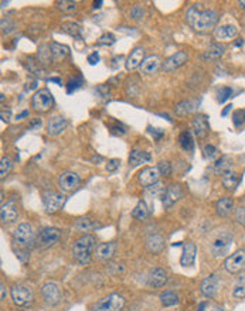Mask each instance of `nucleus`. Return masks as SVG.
Returning a JSON list of instances; mask_svg holds the SVG:
<instances>
[{
    "instance_id": "obj_36",
    "label": "nucleus",
    "mask_w": 245,
    "mask_h": 311,
    "mask_svg": "<svg viewBox=\"0 0 245 311\" xmlns=\"http://www.w3.org/2000/svg\"><path fill=\"white\" fill-rule=\"evenodd\" d=\"M179 143H180V146H182L184 150L191 151L193 147H194V142H193V137H191V133L189 130H184V132L180 133V136H179Z\"/></svg>"
},
{
    "instance_id": "obj_3",
    "label": "nucleus",
    "mask_w": 245,
    "mask_h": 311,
    "mask_svg": "<svg viewBox=\"0 0 245 311\" xmlns=\"http://www.w3.org/2000/svg\"><path fill=\"white\" fill-rule=\"evenodd\" d=\"M13 243L20 249L27 250L33 243H36V236L33 226L30 223H20L13 232Z\"/></svg>"
},
{
    "instance_id": "obj_21",
    "label": "nucleus",
    "mask_w": 245,
    "mask_h": 311,
    "mask_svg": "<svg viewBox=\"0 0 245 311\" xmlns=\"http://www.w3.org/2000/svg\"><path fill=\"white\" fill-rule=\"evenodd\" d=\"M196 255H197V248L193 242H186L183 245V252L180 256V265L184 267L191 266L196 262Z\"/></svg>"
},
{
    "instance_id": "obj_55",
    "label": "nucleus",
    "mask_w": 245,
    "mask_h": 311,
    "mask_svg": "<svg viewBox=\"0 0 245 311\" xmlns=\"http://www.w3.org/2000/svg\"><path fill=\"white\" fill-rule=\"evenodd\" d=\"M24 116H28V110H24L23 113H20V115L17 116V120H20L21 117H24Z\"/></svg>"
},
{
    "instance_id": "obj_48",
    "label": "nucleus",
    "mask_w": 245,
    "mask_h": 311,
    "mask_svg": "<svg viewBox=\"0 0 245 311\" xmlns=\"http://www.w3.org/2000/svg\"><path fill=\"white\" fill-rule=\"evenodd\" d=\"M143 16H145V9L142 6H135L132 9V17L135 18V20H139V18H142Z\"/></svg>"
},
{
    "instance_id": "obj_47",
    "label": "nucleus",
    "mask_w": 245,
    "mask_h": 311,
    "mask_svg": "<svg viewBox=\"0 0 245 311\" xmlns=\"http://www.w3.org/2000/svg\"><path fill=\"white\" fill-rule=\"evenodd\" d=\"M236 218L238 222L245 226V205L238 207V209L236 211Z\"/></svg>"
},
{
    "instance_id": "obj_58",
    "label": "nucleus",
    "mask_w": 245,
    "mask_h": 311,
    "mask_svg": "<svg viewBox=\"0 0 245 311\" xmlns=\"http://www.w3.org/2000/svg\"><path fill=\"white\" fill-rule=\"evenodd\" d=\"M244 44V40H241V38H238V41L236 43L237 47H240V45H243Z\"/></svg>"
},
{
    "instance_id": "obj_31",
    "label": "nucleus",
    "mask_w": 245,
    "mask_h": 311,
    "mask_svg": "<svg viewBox=\"0 0 245 311\" xmlns=\"http://www.w3.org/2000/svg\"><path fill=\"white\" fill-rule=\"evenodd\" d=\"M48 50H50L53 61H61L68 54V48L65 45L58 44V43H51V44L48 45Z\"/></svg>"
},
{
    "instance_id": "obj_27",
    "label": "nucleus",
    "mask_w": 245,
    "mask_h": 311,
    "mask_svg": "<svg viewBox=\"0 0 245 311\" xmlns=\"http://www.w3.org/2000/svg\"><path fill=\"white\" fill-rule=\"evenodd\" d=\"M226 53V47L221 44H211L203 53V60H206V61H216L218 58H221L223 55Z\"/></svg>"
},
{
    "instance_id": "obj_22",
    "label": "nucleus",
    "mask_w": 245,
    "mask_h": 311,
    "mask_svg": "<svg viewBox=\"0 0 245 311\" xmlns=\"http://www.w3.org/2000/svg\"><path fill=\"white\" fill-rule=\"evenodd\" d=\"M146 249L153 255H159L164 249V238L159 233H150L146 238Z\"/></svg>"
},
{
    "instance_id": "obj_51",
    "label": "nucleus",
    "mask_w": 245,
    "mask_h": 311,
    "mask_svg": "<svg viewBox=\"0 0 245 311\" xmlns=\"http://www.w3.org/2000/svg\"><path fill=\"white\" fill-rule=\"evenodd\" d=\"M0 292H1V294H0V299H1V302H4V300H6V296H7V290H6V286H4V283H1V285H0Z\"/></svg>"
},
{
    "instance_id": "obj_30",
    "label": "nucleus",
    "mask_w": 245,
    "mask_h": 311,
    "mask_svg": "<svg viewBox=\"0 0 245 311\" xmlns=\"http://www.w3.org/2000/svg\"><path fill=\"white\" fill-rule=\"evenodd\" d=\"M221 181H223V186L226 187L227 190L233 191V190H236V187L240 183V176L234 170H228L227 173H224L221 176Z\"/></svg>"
},
{
    "instance_id": "obj_13",
    "label": "nucleus",
    "mask_w": 245,
    "mask_h": 311,
    "mask_svg": "<svg viewBox=\"0 0 245 311\" xmlns=\"http://www.w3.org/2000/svg\"><path fill=\"white\" fill-rule=\"evenodd\" d=\"M218 286H220V279L217 277V275H210L209 277H206L201 285H200V292L204 297L207 299H213L216 294H217Z\"/></svg>"
},
{
    "instance_id": "obj_59",
    "label": "nucleus",
    "mask_w": 245,
    "mask_h": 311,
    "mask_svg": "<svg viewBox=\"0 0 245 311\" xmlns=\"http://www.w3.org/2000/svg\"><path fill=\"white\" fill-rule=\"evenodd\" d=\"M238 4H240V6H241V9L245 10V0H241V1H240V3H238Z\"/></svg>"
},
{
    "instance_id": "obj_9",
    "label": "nucleus",
    "mask_w": 245,
    "mask_h": 311,
    "mask_svg": "<svg viewBox=\"0 0 245 311\" xmlns=\"http://www.w3.org/2000/svg\"><path fill=\"white\" fill-rule=\"evenodd\" d=\"M65 203V197L60 193L55 191H44L43 193V204L48 213L57 212L58 209H61V207Z\"/></svg>"
},
{
    "instance_id": "obj_43",
    "label": "nucleus",
    "mask_w": 245,
    "mask_h": 311,
    "mask_svg": "<svg viewBox=\"0 0 245 311\" xmlns=\"http://www.w3.org/2000/svg\"><path fill=\"white\" fill-rule=\"evenodd\" d=\"M115 41H117V38H115L114 34H111V33H105V34H102V36L98 38L97 44L104 45V47H109V45L115 44Z\"/></svg>"
},
{
    "instance_id": "obj_42",
    "label": "nucleus",
    "mask_w": 245,
    "mask_h": 311,
    "mask_svg": "<svg viewBox=\"0 0 245 311\" xmlns=\"http://www.w3.org/2000/svg\"><path fill=\"white\" fill-rule=\"evenodd\" d=\"M203 153H204V157H206L207 160H216V159L218 157L217 147H216V146H213V144H207V146H204Z\"/></svg>"
},
{
    "instance_id": "obj_45",
    "label": "nucleus",
    "mask_w": 245,
    "mask_h": 311,
    "mask_svg": "<svg viewBox=\"0 0 245 311\" xmlns=\"http://www.w3.org/2000/svg\"><path fill=\"white\" fill-rule=\"evenodd\" d=\"M231 95H233V89L230 88V87L221 88L218 91V102H220V104H224Z\"/></svg>"
},
{
    "instance_id": "obj_17",
    "label": "nucleus",
    "mask_w": 245,
    "mask_h": 311,
    "mask_svg": "<svg viewBox=\"0 0 245 311\" xmlns=\"http://www.w3.org/2000/svg\"><path fill=\"white\" fill-rule=\"evenodd\" d=\"M189 60V55L184 51H177L176 54H173L172 57H169L163 64V70L166 72H172L177 68H180L184 62H187Z\"/></svg>"
},
{
    "instance_id": "obj_14",
    "label": "nucleus",
    "mask_w": 245,
    "mask_h": 311,
    "mask_svg": "<svg viewBox=\"0 0 245 311\" xmlns=\"http://www.w3.org/2000/svg\"><path fill=\"white\" fill-rule=\"evenodd\" d=\"M159 177H160V171L157 167H146L140 173H139V183L143 187H152L154 184H157L159 181Z\"/></svg>"
},
{
    "instance_id": "obj_54",
    "label": "nucleus",
    "mask_w": 245,
    "mask_h": 311,
    "mask_svg": "<svg viewBox=\"0 0 245 311\" xmlns=\"http://www.w3.org/2000/svg\"><path fill=\"white\" fill-rule=\"evenodd\" d=\"M231 109H233V105H227V106H226V109L223 110V113H221V115L226 116V115H227V113H228V112L231 110Z\"/></svg>"
},
{
    "instance_id": "obj_56",
    "label": "nucleus",
    "mask_w": 245,
    "mask_h": 311,
    "mask_svg": "<svg viewBox=\"0 0 245 311\" xmlns=\"http://www.w3.org/2000/svg\"><path fill=\"white\" fill-rule=\"evenodd\" d=\"M101 6H102V1H95L94 3V9H100Z\"/></svg>"
},
{
    "instance_id": "obj_25",
    "label": "nucleus",
    "mask_w": 245,
    "mask_h": 311,
    "mask_svg": "<svg viewBox=\"0 0 245 311\" xmlns=\"http://www.w3.org/2000/svg\"><path fill=\"white\" fill-rule=\"evenodd\" d=\"M152 160V156L150 153L147 151H139V150H132L129 154V166L130 167H139L140 164H145L147 161Z\"/></svg>"
},
{
    "instance_id": "obj_2",
    "label": "nucleus",
    "mask_w": 245,
    "mask_h": 311,
    "mask_svg": "<svg viewBox=\"0 0 245 311\" xmlns=\"http://www.w3.org/2000/svg\"><path fill=\"white\" fill-rule=\"evenodd\" d=\"M97 239L92 235H84L74 242L73 256L80 265H88L91 262L92 253L97 248Z\"/></svg>"
},
{
    "instance_id": "obj_19",
    "label": "nucleus",
    "mask_w": 245,
    "mask_h": 311,
    "mask_svg": "<svg viewBox=\"0 0 245 311\" xmlns=\"http://www.w3.org/2000/svg\"><path fill=\"white\" fill-rule=\"evenodd\" d=\"M18 211L17 205L14 201H9L6 204L1 205V209H0V218H1V222L3 223H11L17 219Z\"/></svg>"
},
{
    "instance_id": "obj_11",
    "label": "nucleus",
    "mask_w": 245,
    "mask_h": 311,
    "mask_svg": "<svg viewBox=\"0 0 245 311\" xmlns=\"http://www.w3.org/2000/svg\"><path fill=\"white\" fill-rule=\"evenodd\" d=\"M81 184V178L74 171H64L58 178V186L64 193H71Z\"/></svg>"
},
{
    "instance_id": "obj_8",
    "label": "nucleus",
    "mask_w": 245,
    "mask_h": 311,
    "mask_svg": "<svg viewBox=\"0 0 245 311\" xmlns=\"http://www.w3.org/2000/svg\"><path fill=\"white\" fill-rule=\"evenodd\" d=\"M61 238V231L57 228H44L38 232L36 238V243L41 248H48L55 245Z\"/></svg>"
},
{
    "instance_id": "obj_32",
    "label": "nucleus",
    "mask_w": 245,
    "mask_h": 311,
    "mask_svg": "<svg viewBox=\"0 0 245 311\" xmlns=\"http://www.w3.org/2000/svg\"><path fill=\"white\" fill-rule=\"evenodd\" d=\"M228 170H233V159L230 156L220 157L214 164V173L218 176H223L224 173H227Z\"/></svg>"
},
{
    "instance_id": "obj_38",
    "label": "nucleus",
    "mask_w": 245,
    "mask_h": 311,
    "mask_svg": "<svg viewBox=\"0 0 245 311\" xmlns=\"http://www.w3.org/2000/svg\"><path fill=\"white\" fill-rule=\"evenodd\" d=\"M233 296L236 299H238V300L245 299V276L240 277L237 280V283L234 285V289H233Z\"/></svg>"
},
{
    "instance_id": "obj_5",
    "label": "nucleus",
    "mask_w": 245,
    "mask_h": 311,
    "mask_svg": "<svg viewBox=\"0 0 245 311\" xmlns=\"http://www.w3.org/2000/svg\"><path fill=\"white\" fill-rule=\"evenodd\" d=\"M53 105H54V98H53L51 92L46 88L38 89L31 98V107L36 112H40V113H44L47 110H50Z\"/></svg>"
},
{
    "instance_id": "obj_44",
    "label": "nucleus",
    "mask_w": 245,
    "mask_h": 311,
    "mask_svg": "<svg viewBox=\"0 0 245 311\" xmlns=\"http://www.w3.org/2000/svg\"><path fill=\"white\" fill-rule=\"evenodd\" d=\"M0 24H1V31H3V34H10V33L14 30V23H13L9 17L1 18Z\"/></svg>"
},
{
    "instance_id": "obj_41",
    "label": "nucleus",
    "mask_w": 245,
    "mask_h": 311,
    "mask_svg": "<svg viewBox=\"0 0 245 311\" xmlns=\"http://www.w3.org/2000/svg\"><path fill=\"white\" fill-rule=\"evenodd\" d=\"M58 9L63 10L64 13H73L74 10L77 9V3L75 1H70V0H63V1H57Z\"/></svg>"
},
{
    "instance_id": "obj_39",
    "label": "nucleus",
    "mask_w": 245,
    "mask_h": 311,
    "mask_svg": "<svg viewBox=\"0 0 245 311\" xmlns=\"http://www.w3.org/2000/svg\"><path fill=\"white\" fill-rule=\"evenodd\" d=\"M61 30L65 31L67 34H70V36L73 37H81V27L78 26V24H75L73 21H67V23H63V26H61Z\"/></svg>"
},
{
    "instance_id": "obj_57",
    "label": "nucleus",
    "mask_w": 245,
    "mask_h": 311,
    "mask_svg": "<svg viewBox=\"0 0 245 311\" xmlns=\"http://www.w3.org/2000/svg\"><path fill=\"white\" fill-rule=\"evenodd\" d=\"M50 82H55V84H58V85H61V81L58 80V78H50Z\"/></svg>"
},
{
    "instance_id": "obj_49",
    "label": "nucleus",
    "mask_w": 245,
    "mask_h": 311,
    "mask_svg": "<svg viewBox=\"0 0 245 311\" xmlns=\"http://www.w3.org/2000/svg\"><path fill=\"white\" fill-rule=\"evenodd\" d=\"M119 164H121V161H119L118 159H112V160H109L108 164H107V171H109V173H114V171L119 167Z\"/></svg>"
},
{
    "instance_id": "obj_29",
    "label": "nucleus",
    "mask_w": 245,
    "mask_h": 311,
    "mask_svg": "<svg viewBox=\"0 0 245 311\" xmlns=\"http://www.w3.org/2000/svg\"><path fill=\"white\" fill-rule=\"evenodd\" d=\"M237 34H238V28L233 24L221 26L216 30V38L217 40H233V38H236Z\"/></svg>"
},
{
    "instance_id": "obj_1",
    "label": "nucleus",
    "mask_w": 245,
    "mask_h": 311,
    "mask_svg": "<svg viewBox=\"0 0 245 311\" xmlns=\"http://www.w3.org/2000/svg\"><path fill=\"white\" fill-rule=\"evenodd\" d=\"M220 20V13L214 9H203L201 4H193L187 10V21L196 31L209 33Z\"/></svg>"
},
{
    "instance_id": "obj_53",
    "label": "nucleus",
    "mask_w": 245,
    "mask_h": 311,
    "mask_svg": "<svg viewBox=\"0 0 245 311\" xmlns=\"http://www.w3.org/2000/svg\"><path fill=\"white\" fill-rule=\"evenodd\" d=\"M150 132H152V134H154V136H156V140H159V139H160V137L163 136V132H160V133H159V132H157L156 129H153V130H150Z\"/></svg>"
},
{
    "instance_id": "obj_6",
    "label": "nucleus",
    "mask_w": 245,
    "mask_h": 311,
    "mask_svg": "<svg viewBox=\"0 0 245 311\" xmlns=\"http://www.w3.org/2000/svg\"><path fill=\"white\" fill-rule=\"evenodd\" d=\"M233 243V236L228 232H223L211 242V252L216 258H224Z\"/></svg>"
},
{
    "instance_id": "obj_46",
    "label": "nucleus",
    "mask_w": 245,
    "mask_h": 311,
    "mask_svg": "<svg viewBox=\"0 0 245 311\" xmlns=\"http://www.w3.org/2000/svg\"><path fill=\"white\" fill-rule=\"evenodd\" d=\"M157 169L160 171V176H170L172 174V164L169 161H160L157 164Z\"/></svg>"
},
{
    "instance_id": "obj_4",
    "label": "nucleus",
    "mask_w": 245,
    "mask_h": 311,
    "mask_svg": "<svg viewBox=\"0 0 245 311\" xmlns=\"http://www.w3.org/2000/svg\"><path fill=\"white\" fill-rule=\"evenodd\" d=\"M125 307V297L121 294H109L94 304V311H121Z\"/></svg>"
},
{
    "instance_id": "obj_60",
    "label": "nucleus",
    "mask_w": 245,
    "mask_h": 311,
    "mask_svg": "<svg viewBox=\"0 0 245 311\" xmlns=\"http://www.w3.org/2000/svg\"><path fill=\"white\" fill-rule=\"evenodd\" d=\"M213 311H223L220 307H216V309H213Z\"/></svg>"
},
{
    "instance_id": "obj_7",
    "label": "nucleus",
    "mask_w": 245,
    "mask_h": 311,
    "mask_svg": "<svg viewBox=\"0 0 245 311\" xmlns=\"http://www.w3.org/2000/svg\"><path fill=\"white\" fill-rule=\"evenodd\" d=\"M224 267L231 275H238L245 270V250L238 249L233 255H230L224 262Z\"/></svg>"
},
{
    "instance_id": "obj_12",
    "label": "nucleus",
    "mask_w": 245,
    "mask_h": 311,
    "mask_svg": "<svg viewBox=\"0 0 245 311\" xmlns=\"http://www.w3.org/2000/svg\"><path fill=\"white\" fill-rule=\"evenodd\" d=\"M41 294H43V299L46 300L47 304H50V306H55L61 300V290L53 282L46 283L41 287Z\"/></svg>"
},
{
    "instance_id": "obj_33",
    "label": "nucleus",
    "mask_w": 245,
    "mask_h": 311,
    "mask_svg": "<svg viewBox=\"0 0 245 311\" xmlns=\"http://www.w3.org/2000/svg\"><path fill=\"white\" fill-rule=\"evenodd\" d=\"M98 226V223L95 222V221H92L90 218H85V216H82V218H78L77 219V222L74 225V228L77 229L78 232H90L92 229H95ZM87 235V233H85Z\"/></svg>"
},
{
    "instance_id": "obj_16",
    "label": "nucleus",
    "mask_w": 245,
    "mask_h": 311,
    "mask_svg": "<svg viewBox=\"0 0 245 311\" xmlns=\"http://www.w3.org/2000/svg\"><path fill=\"white\" fill-rule=\"evenodd\" d=\"M145 61V50L142 47H135L126 60L127 71H135L136 68H140L142 62Z\"/></svg>"
},
{
    "instance_id": "obj_24",
    "label": "nucleus",
    "mask_w": 245,
    "mask_h": 311,
    "mask_svg": "<svg viewBox=\"0 0 245 311\" xmlns=\"http://www.w3.org/2000/svg\"><path fill=\"white\" fill-rule=\"evenodd\" d=\"M167 282V273L163 269H153L147 276V285L150 287H162Z\"/></svg>"
},
{
    "instance_id": "obj_35",
    "label": "nucleus",
    "mask_w": 245,
    "mask_h": 311,
    "mask_svg": "<svg viewBox=\"0 0 245 311\" xmlns=\"http://www.w3.org/2000/svg\"><path fill=\"white\" fill-rule=\"evenodd\" d=\"M196 105H197V102L184 101V102H180L177 106L174 107V110H176V113L179 116H186L187 113H190V112H193L196 109Z\"/></svg>"
},
{
    "instance_id": "obj_34",
    "label": "nucleus",
    "mask_w": 245,
    "mask_h": 311,
    "mask_svg": "<svg viewBox=\"0 0 245 311\" xmlns=\"http://www.w3.org/2000/svg\"><path fill=\"white\" fill-rule=\"evenodd\" d=\"M132 216L137 219V221H146L149 218V208L146 205L145 201H139L136 207L132 211Z\"/></svg>"
},
{
    "instance_id": "obj_18",
    "label": "nucleus",
    "mask_w": 245,
    "mask_h": 311,
    "mask_svg": "<svg viewBox=\"0 0 245 311\" xmlns=\"http://www.w3.org/2000/svg\"><path fill=\"white\" fill-rule=\"evenodd\" d=\"M68 126V120L63 116H54L47 122V133L51 136H60Z\"/></svg>"
},
{
    "instance_id": "obj_15",
    "label": "nucleus",
    "mask_w": 245,
    "mask_h": 311,
    "mask_svg": "<svg viewBox=\"0 0 245 311\" xmlns=\"http://www.w3.org/2000/svg\"><path fill=\"white\" fill-rule=\"evenodd\" d=\"M183 197L182 188L179 186H169L164 188L163 194H162V203L166 208H170L176 204L180 198Z\"/></svg>"
},
{
    "instance_id": "obj_52",
    "label": "nucleus",
    "mask_w": 245,
    "mask_h": 311,
    "mask_svg": "<svg viewBox=\"0 0 245 311\" xmlns=\"http://www.w3.org/2000/svg\"><path fill=\"white\" fill-rule=\"evenodd\" d=\"M1 120H3L4 123H9V120H10V110H7V112H6L4 109L1 110Z\"/></svg>"
},
{
    "instance_id": "obj_50",
    "label": "nucleus",
    "mask_w": 245,
    "mask_h": 311,
    "mask_svg": "<svg viewBox=\"0 0 245 311\" xmlns=\"http://www.w3.org/2000/svg\"><path fill=\"white\" fill-rule=\"evenodd\" d=\"M88 62H90V65L98 64V62H100V54L95 51V53H92L91 55H88Z\"/></svg>"
},
{
    "instance_id": "obj_26",
    "label": "nucleus",
    "mask_w": 245,
    "mask_h": 311,
    "mask_svg": "<svg viewBox=\"0 0 245 311\" xmlns=\"http://www.w3.org/2000/svg\"><path fill=\"white\" fill-rule=\"evenodd\" d=\"M159 67H160V58L157 55H149V57H146L145 61L142 62V65H140L139 70H140V72H143V74L150 75V74L157 71Z\"/></svg>"
},
{
    "instance_id": "obj_23",
    "label": "nucleus",
    "mask_w": 245,
    "mask_h": 311,
    "mask_svg": "<svg viewBox=\"0 0 245 311\" xmlns=\"http://www.w3.org/2000/svg\"><path fill=\"white\" fill-rule=\"evenodd\" d=\"M193 132L194 134L197 136V137H204L206 134L209 133L210 130V124H209V119H207V116L204 115H199L194 117V120H193Z\"/></svg>"
},
{
    "instance_id": "obj_10",
    "label": "nucleus",
    "mask_w": 245,
    "mask_h": 311,
    "mask_svg": "<svg viewBox=\"0 0 245 311\" xmlns=\"http://www.w3.org/2000/svg\"><path fill=\"white\" fill-rule=\"evenodd\" d=\"M11 299H13V303L16 304V306H21V307H24V306H28L30 303L33 302V292H31V289L27 287V286H23V285H16L13 289H11Z\"/></svg>"
},
{
    "instance_id": "obj_20",
    "label": "nucleus",
    "mask_w": 245,
    "mask_h": 311,
    "mask_svg": "<svg viewBox=\"0 0 245 311\" xmlns=\"http://www.w3.org/2000/svg\"><path fill=\"white\" fill-rule=\"evenodd\" d=\"M115 250H117V243H115V242L100 243V245L95 248L94 255H95L97 260H100V262H107V260H109V259L114 256Z\"/></svg>"
},
{
    "instance_id": "obj_40",
    "label": "nucleus",
    "mask_w": 245,
    "mask_h": 311,
    "mask_svg": "<svg viewBox=\"0 0 245 311\" xmlns=\"http://www.w3.org/2000/svg\"><path fill=\"white\" fill-rule=\"evenodd\" d=\"M13 167V160L10 157H3L0 161V174L1 178H4L10 173V170Z\"/></svg>"
},
{
    "instance_id": "obj_37",
    "label": "nucleus",
    "mask_w": 245,
    "mask_h": 311,
    "mask_svg": "<svg viewBox=\"0 0 245 311\" xmlns=\"http://www.w3.org/2000/svg\"><path fill=\"white\" fill-rule=\"evenodd\" d=\"M160 302L164 307H172V306H176L179 303V297L174 292H164V293L160 294Z\"/></svg>"
},
{
    "instance_id": "obj_28",
    "label": "nucleus",
    "mask_w": 245,
    "mask_h": 311,
    "mask_svg": "<svg viewBox=\"0 0 245 311\" xmlns=\"http://www.w3.org/2000/svg\"><path fill=\"white\" fill-rule=\"evenodd\" d=\"M233 207H234V201H233V198H230V197H224V198H221V200H218L217 203H216V211L220 216H227L231 213L233 211Z\"/></svg>"
}]
</instances>
